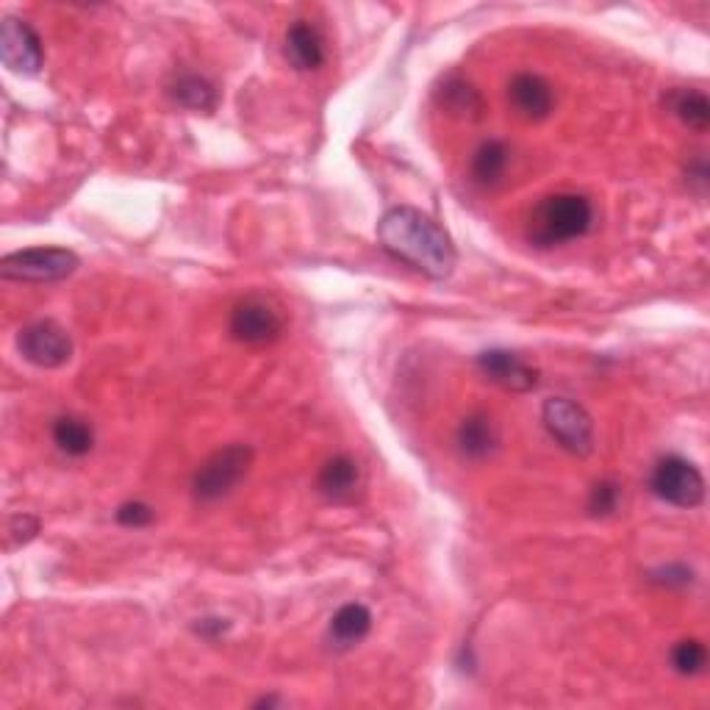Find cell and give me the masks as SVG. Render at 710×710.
Segmentation results:
<instances>
[{
  "label": "cell",
  "mask_w": 710,
  "mask_h": 710,
  "mask_svg": "<svg viewBox=\"0 0 710 710\" xmlns=\"http://www.w3.org/2000/svg\"><path fill=\"white\" fill-rule=\"evenodd\" d=\"M154 519H156V514H154V509L147 505V502L134 500V502H125V505H120V509H117V522H120L123 527H147Z\"/></svg>",
  "instance_id": "cell-24"
},
{
  "label": "cell",
  "mask_w": 710,
  "mask_h": 710,
  "mask_svg": "<svg viewBox=\"0 0 710 710\" xmlns=\"http://www.w3.org/2000/svg\"><path fill=\"white\" fill-rule=\"evenodd\" d=\"M253 464L250 444H228L203 461L192 478V494L197 502H217L231 494L245 480Z\"/></svg>",
  "instance_id": "cell-3"
},
{
  "label": "cell",
  "mask_w": 710,
  "mask_h": 710,
  "mask_svg": "<svg viewBox=\"0 0 710 710\" xmlns=\"http://www.w3.org/2000/svg\"><path fill=\"white\" fill-rule=\"evenodd\" d=\"M478 369L505 392L525 394L539 387V369L509 350H486L478 355Z\"/></svg>",
  "instance_id": "cell-10"
},
{
  "label": "cell",
  "mask_w": 710,
  "mask_h": 710,
  "mask_svg": "<svg viewBox=\"0 0 710 710\" xmlns=\"http://www.w3.org/2000/svg\"><path fill=\"white\" fill-rule=\"evenodd\" d=\"M170 95L178 106L192 111H215L217 109V89L209 78L195 73L178 75L170 84Z\"/></svg>",
  "instance_id": "cell-16"
},
{
  "label": "cell",
  "mask_w": 710,
  "mask_h": 710,
  "mask_svg": "<svg viewBox=\"0 0 710 710\" xmlns=\"http://www.w3.org/2000/svg\"><path fill=\"white\" fill-rule=\"evenodd\" d=\"M372 631V613H369L367 605L362 602H350V605H342L331 619V638L336 647L347 649L355 647L358 641L369 636Z\"/></svg>",
  "instance_id": "cell-14"
},
{
  "label": "cell",
  "mask_w": 710,
  "mask_h": 710,
  "mask_svg": "<svg viewBox=\"0 0 710 710\" xmlns=\"http://www.w3.org/2000/svg\"><path fill=\"white\" fill-rule=\"evenodd\" d=\"M666 103L686 128L697 131V134H705L710 128V100L697 89H674Z\"/></svg>",
  "instance_id": "cell-17"
},
{
  "label": "cell",
  "mask_w": 710,
  "mask_h": 710,
  "mask_svg": "<svg viewBox=\"0 0 710 710\" xmlns=\"http://www.w3.org/2000/svg\"><path fill=\"white\" fill-rule=\"evenodd\" d=\"M17 350L34 367L59 369L73 358V339L53 319H39V322L20 331Z\"/></svg>",
  "instance_id": "cell-7"
},
{
  "label": "cell",
  "mask_w": 710,
  "mask_h": 710,
  "mask_svg": "<svg viewBox=\"0 0 710 710\" xmlns=\"http://www.w3.org/2000/svg\"><path fill=\"white\" fill-rule=\"evenodd\" d=\"M509 161H511V150L505 142L500 139L483 142V145L475 150V156H472V178L483 186L497 184V181L505 175V170H509Z\"/></svg>",
  "instance_id": "cell-18"
},
{
  "label": "cell",
  "mask_w": 710,
  "mask_h": 710,
  "mask_svg": "<svg viewBox=\"0 0 710 710\" xmlns=\"http://www.w3.org/2000/svg\"><path fill=\"white\" fill-rule=\"evenodd\" d=\"M649 489L658 500L669 502L674 509H697L705 500L702 472L680 455H666L658 461L649 478Z\"/></svg>",
  "instance_id": "cell-6"
},
{
  "label": "cell",
  "mask_w": 710,
  "mask_h": 710,
  "mask_svg": "<svg viewBox=\"0 0 710 710\" xmlns=\"http://www.w3.org/2000/svg\"><path fill=\"white\" fill-rule=\"evenodd\" d=\"M455 441H458V450L464 458L483 461L497 450V444H500V433H497V425L489 414L475 411V414H469V417L458 425Z\"/></svg>",
  "instance_id": "cell-13"
},
{
  "label": "cell",
  "mask_w": 710,
  "mask_h": 710,
  "mask_svg": "<svg viewBox=\"0 0 710 710\" xmlns=\"http://www.w3.org/2000/svg\"><path fill=\"white\" fill-rule=\"evenodd\" d=\"M0 59L12 73L37 75L45 64L42 39L25 20L7 17L0 25Z\"/></svg>",
  "instance_id": "cell-9"
},
{
  "label": "cell",
  "mask_w": 710,
  "mask_h": 710,
  "mask_svg": "<svg viewBox=\"0 0 710 710\" xmlns=\"http://www.w3.org/2000/svg\"><path fill=\"white\" fill-rule=\"evenodd\" d=\"M358 486V464L350 455H333L319 472V491L325 497L342 500V497L353 494Z\"/></svg>",
  "instance_id": "cell-20"
},
{
  "label": "cell",
  "mask_w": 710,
  "mask_h": 710,
  "mask_svg": "<svg viewBox=\"0 0 710 710\" xmlns=\"http://www.w3.org/2000/svg\"><path fill=\"white\" fill-rule=\"evenodd\" d=\"M78 256L64 247H28L3 256L0 261V276L7 281L25 283H53L64 281L78 270Z\"/></svg>",
  "instance_id": "cell-4"
},
{
  "label": "cell",
  "mask_w": 710,
  "mask_h": 710,
  "mask_svg": "<svg viewBox=\"0 0 710 710\" xmlns=\"http://www.w3.org/2000/svg\"><path fill=\"white\" fill-rule=\"evenodd\" d=\"M378 242L394 261L433 281L453 276L455 264H458V253H455L450 233L433 217L411 209V206H394L380 217Z\"/></svg>",
  "instance_id": "cell-1"
},
{
  "label": "cell",
  "mask_w": 710,
  "mask_h": 710,
  "mask_svg": "<svg viewBox=\"0 0 710 710\" xmlns=\"http://www.w3.org/2000/svg\"><path fill=\"white\" fill-rule=\"evenodd\" d=\"M672 666L674 672L686 674V677L705 672V666H708V647L702 641H697V638L677 641L672 649Z\"/></svg>",
  "instance_id": "cell-21"
},
{
  "label": "cell",
  "mask_w": 710,
  "mask_h": 710,
  "mask_svg": "<svg viewBox=\"0 0 710 710\" xmlns=\"http://www.w3.org/2000/svg\"><path fill=\"white\" fill-rule=\"evenodd\" d=\"M509 103L527 123H541L555 109V89L536 73H519L509 84Z\"/></svg>",
  "instance_id": "cell-11"
},
{
  "label": "cell",
  "mask_w": 710,
  "mask_h": 710,
  "mask_svg": "<svg viewBox=\"0 0 710 710\" xmlns=\"http://www.w3.org/2000/svg\"><path fill=\"white\" fill-rule=\"evenodd\" d=\"M39 532V519L37 516H28V514H20V516H12L9 519V527H7V536H9V550L12 547H20V544H28V541L34 539Z\"/></svg>",
  "instance_id": "cell-23"
},
{
  "label": "cell",
  "mask_w": 710,
  "mask_h": 710,
  "mask_svg": "<svg viewBox=\"0 0 710 710\" xmlns=\"http://www.w3.org/2000/svg\"><path fill=\"white\" fill-rule=\"evenodd\" d=\"M622 502V486L616 480H600L588 494V511L595 516H611L619 511Z\"/></svg>",
  "instance_id": "cell-22"
},
{
  "label": "cell",
  "mask_w": 710,
  "mask_h": 710,
  "mask_svg": "<svg viewBox=\"0 0 710 710\" xmlns=\"http://www.w3.org/2000/svg\"><path fill=\"white\" fill-rule=\"evenodd\" d=\"M541 419L558 448H564L570 455L588 458L595 453V423L588 411L570 397H550L541 408Z\"/></svg>",
  "instance_id": "cell-5"
},
{
  "label": "cell",
  "mask_w": 710,
  "mask_h": 710,
  "mask_svg": "<svg viewBox=\"0 0 710 710\" xmlns=\"http://www.w3.org/2000/svg\"><path fill=\"white\" fill-rule=\"evenodd\" d=\"M53 441L62 453L73 455V458H84L95 448V430L86 419L59 417L53 423Z\"/></svg>",
  "instance_id": "cell-19"
},
{
  "label": "cell",
  "mask_w": 710,
  "mask_h": 710,
  "mask_svg": "<svg viewBox=\"0 0 710 710\" xmlns=\"http://www.w3.org/2000/svg\"><path fill=\"white\" fill-rule=\"evenodd\" d=\"M688 184H697L699 192H705V186H708V164L702 159L688 167Z\"/></svg>",
  "instance_id": "cell-27"
},
{
  "label": "cell",
  "mask_w": 710,
  "mask_h": 710,
  "mask_svg": "<svg viewBox=\"0 0 710 710\" xmlns=\"http://www.w3.org/2000/svg\"><path fill=\"white\" fill-rule=\"evenodd\" d=\"M595 206L583 195L558 192L532 206L527 217V240L536 247H561L591 231Z\"/></svg>",
  "instance_id": "cell-2"
},
{
  "label": "cell",
  "mask_w": 710,
  "mask_h": 710,
  "mask_svg": "<svg viewBox=\"0 0 710 710\" xmlns=\"http://www.w3.org/2000/svg\"><path fill=\"white\" fill-rule=\"evenodd\" d=\"M691 580H694V572L683 564H672V566H663V570L652 572V583H658V586H666V588H686Z\"/></svg>",
  "instance_id": "cell-25"
},
{
  "label": "cell",
  "mask_w": 710,
  "mask_h": 710,
  "mask_svg": "<svg viewBox=\"0 0 710 710\" xmlns=\"http://www.w3.org/2000/svg\"><path fill=\"white\" fill-rule=\"evenodd\" d=\"M283 53H286L289 64L301 73H314L325 64V39L322 34L306 20H297L286 28V39H283Z\"/></svg>",
  "instance_id": "cell-12"
},
{
  "label": "cell",
  "mask_w": 710,
  "mask_h": 710,
  "mask_svg": "<svg viewBox=\"0 0 710 710\" xmlns=\"http://www.w3.org/2000/svg\"><path fill=\"white\" fill-rule=\"evenodd\" d=\"M436 98H439L441 109H448L450 114L455 117H464V120H480L486 111L483 95H480L469 81L455 78V75L441 84Z\"/></svg>",
  "instance_id": "cell-15"
},
{
  "label": "cell",
  "mask_w": 710,
  "mask_h": 710,
  "mask_svg": "<svg viewBox=\"0 0 710 710\" xmlns=\"http://www.w3.org/2000/svg\"><path fill=\"white\" fill-rule=\"evenodd\" d=\"M228 627H231V622H228V619H203L200 625H197V633L217 638V636H222Z\"/></svg>",
  "instance_id": "cell-26"
},
{
  "label": "cell",
  "mask_w": 710,
  "mask_h": 710,
  "mask_svg": "<svg viewBox=\"0 0 710 710\" xmlns=\"http://www.w3.org/2000/svg\"><path fill=\"white\" fill-rule=\"evenodd\" d=\"M228 331L242 344H272L283 333V317L270 301L245 297L233 306Z\"/></svg>",
  "instance_id": "cell-8"
}]
</instances>
